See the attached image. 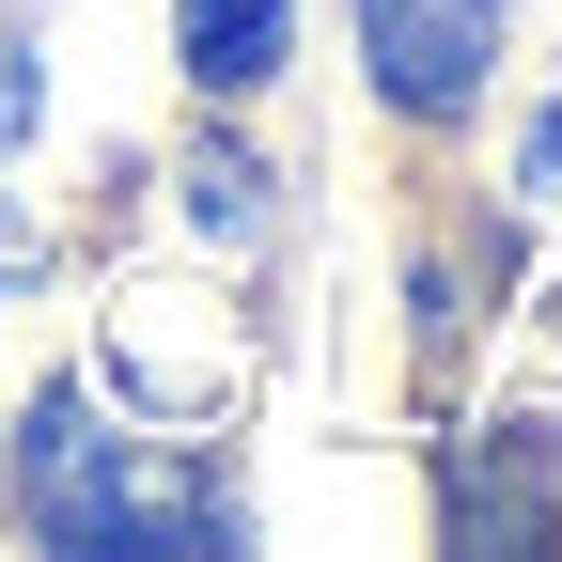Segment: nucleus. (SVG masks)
Masks as SVG:
<instances>
[{"mask_svg": "<svg viewBox=\"0 0 562 562\" xmlns=\"http://www.w3.org/2000/svg\"><path fill=\"white\" fill-rule=\"evenodd\" d=\"M16 516H32L47 547H125V531H157V516H140L125 438H110L79 391H47V406L16 422Z\"/></svg>", "mask_w": 562, "mask_h": 562, "instance_id": "obj_1", "label": "nucleus"}, {"mask_svg": "<svg viewBox=\"0 0 562 562\" xmlns=\"http://www.w3.org/2000/svg\"><path fill=\"white\" fill-rule=\"evenodd\" d=\"M360 63H375V94L406 125H438L484 94V63H501V0H360Z\"/></svg>", "mask_w": 562, "mask_h": 562, "instance_id": "obj_2", "label": "nucleus"}, {"mask_svg": "<svg viewBox=\"0 0 562 562\" xmlns=\"http://www.w3.org/2000/svg\"><path fill=\"white\" fill-rule=\"evenodd\" d=\"M281 47H297V0H188V16H172V63L203 94H266Z\"/></svg>", "mask_w": 562, "mask_h": 562, "instance_id": "obj_3", "label": "nucleus"}, {"mask_svg": "<svg viewBox=\"0 0 562 562\" xmlns=\"http://www.w3.org/2000/svg\"><path fill=\"white\" fill-rule=\"evenodd\" d=\"M188 188H203V235H235V250L266 235V172L250 157H188Z\"/></svg>", "mask_w": 562, "mask_h": 562, "instance_id": "obj_4", "label": "nucleus"}, {"mask_svg": "<svg viewBox=\"0 0 562 562\" xmlns=\"http://www.w3.org/2000/svg\"><path fill=\"white\" fill-rule=\"evenodd\" d=\"M516 188H531V203H562V110L531 125V157H516Z\"/></svg>", "mask_w": 562, "mask_h": 562, "instance_id": "obj_5", "label": "nucleus"}]
</instances>
